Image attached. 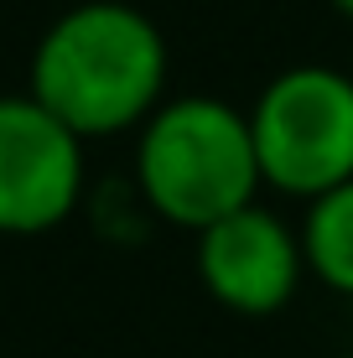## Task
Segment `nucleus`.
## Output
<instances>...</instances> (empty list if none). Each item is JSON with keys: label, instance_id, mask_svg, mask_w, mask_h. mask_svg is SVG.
Segmentation results:
<instances>
[{"label": "nucleus", "instance_id": "1", "mask_svg": "<svg viewBox=\"0 0 353 358\" xmlns=\"http://www.w3.org/2000/svg\"><path fill=\"white\" fill-rule=\"evenodd\" d=\"M166 36L130 0L68 6L31 47L27 94L83 135H136L141 120L166 99Z\"/></svg>", "mask_w": 353, "mask_h": 358}, {"label": "nucleus", "instance_id": "2", "mask_svg": "<svg viewBox=\"0 0 353 358\" xmlns=\"http://www.w3.org/2000/svg\"><path fill=\"white\" fill-rule=\"evenodd\" d=\"M141 203L172 229H208L265 192L250 115L213 94L161 99L136 130Z\"/></svg>", "mask_w": 353, "mask_h": 358}, {"label": "nucleus", "instance_id": "3", "mask_svg": "<svg viewBox=\"0 0 353 358\" xmlns=\"http://www.w3.org/2000/svg\"><path fill=\"white\" fill-rule=\"evenodd\" d=\"M245 115L265 192L312 203L338 182H353V78L343 68H281Z\"/></svg>", "mask_w": 353, "mask_h": 358}, {"label": "nucleus", "instance_id": "4", "mask_svg": "<svg viewBox=\"0 0 353 358\" xmlns=\"http://www.w3.org/2000/svg\"><path fill=\"white\" fill-rule=\"evenodd\" d=\"M83 145L31 94H0V234L36 239L68 224L89 187Z\"/></svg>", "mask_w": 353, "mask_h": 358}, {"label": "nucleus", "instance_id": "5", "mask_svg": "<svg viewBox=\"0 0 353 358\" xmlns=\"http://www.w3.org/2000/svg\"><path fill=\"white\" fill-rule=\"evenodd\" d=\"M192 270L208 301H218L234 317L286 312L307 280L301 234L260 197L192 234Z\"/></svg>", "mask_w": 353, "mask_h": 358}, {"label": "nucleus", "instance_id": "6", "mask_svg": "<svg viewBox=\"0 0 353 358\" xmlns=\"http://www.w3.org/2000/svg\"><path fill=\"white\" fill-rule=\"evenodd\" d=\"M296 234H301L307 280L353 301V182H338L322 197H312Z\"/></svg>", "mask_w": 353, "mask_h": 358}, {"label": "nucleus", "instance_id": "7", "mask_svg": "<svg viewBox=\"0 0 353 358\" xmlns=\"http://www.w3.org/2000/svg\"><path fill=\"white\" fill-rule=\"evenodd\" d=\"M333 6H338V16H343L348 27H353V0H333Z\"/></svg>", "mask_w": 353, "mask_h": 358}, {"label": "nucleus", "instance_id": "8", "mask_svg": "<svg viewBox=\"0 0 353 358\" xmlns=\"http://www.w3.org/2000/svg\"><path fill=\"white\" fill-rule=\"evenodd\" d=\"M343 358H353V353H343Z\"/></svg>", "mask_w": 353, "mask_h": 358}]
</instances>
